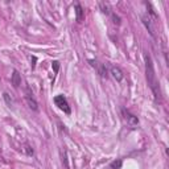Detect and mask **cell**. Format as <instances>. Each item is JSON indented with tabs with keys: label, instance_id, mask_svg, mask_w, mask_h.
Instances as JSON below:
<instances>
[{
	"label": "cell",
	"instance_id": "obj_1",
	"mask_svg": "<svg viewBox=\"0 0 169 169\" xmlns=\"http://www.w3.org/2000/svg\"><path fill=\"white\" fill-rule=\"evenodd\" d=\"M144 61H145V77H147V82L149 89L152 90L155 100L158 102L161 98V92H160V84H158L157 77H156L155 69H153V62L152 58L149 54H144Z\"/></svg>",
	"mask_w": 169,
	"mask_h": 169
},
{
	"label": "cell",
	"instance_id": "obj_2",
	"mask_svg": "<svg viewBox=\"0 0 169 169\" xmlns=\"http://www.w3.org/2000/svg\"><path fill=\"white\" fill-rule=\"evenodd\" d=\"M53 102H54V104L57 106V107L60 108L61 111H63L65 114H67V115H69V114L71 112L70 106H69V103H67V99H66V98L63 97L62 94L55 95L54 99H53Z\"/></svg>",
	"mask_w": 169,
	"mask_h": 169
},
{
	"label": "cell",
	"instance_id": "obj_3",
	"mask_svg": "<svg viewBox=\"0 0 169 169\" xmlns=\"http://www.w3.org/2000/svg\"><path fill=\"white\" fill-rule=\"evenodd\" d=\"M25 100L26 103H28L29 108L33 111H38V103H37V100L34 99L33 94L31 92V90H29V87H26V92H25Z\"/></svg>",
	"mask_w": 169,
	"mask_h": 169
},
{
	"label": "cell",
	"instance_id": "obj_4",
	"mask_svg": "<svg viewBox=\"0 0 169 169\" xmlns=\"http://www.w3.org/2000/svg\"><path fill=\"white\" fill-rule=\"evenodd\" d=\"M110 74L112 75V78L115 79L116 82H121L124 79V73L121 71V69L119 66H111L110 67Z\"/></svg>",
	"mask_w": 169,
	"mask_h": 169
},
{
	"label": "cell",
	"instance_id": "obj_5",
	"mask_svg": "<svg viewBox=\"0 0 169 169\" xmlns=\"http://www.w3.org/2000/svg\"><path fill=\"white\" fill-rule=\"evenodd\" d=\"M123 114H124V118H126L127 123H128L131 127H135V126H137V124H139V119H137L136 115L128 112L127 110H123Z\"/></svg>",
	"mask_w": 169,
	"mask_h": 169
},
{
	"label": "cell",
	"instance_id": "obj_6",
	"mask_svg": "<svg viewBox=\"0 0 169 169\" xmlns=\"http://www.w3.org/2000/svg\"><path fill=\"white\" fill-rule=\"evenodd\" d=\"M11 82H12L13 87H18L21 84V75L18 74L17 70H13L12 75H11Z\"/></svg>",
	"mask_w": 169,
	"mask_h": 169
},
{
	"label": "cell",
	"instance_id": "obj_7",
	"mask_svg": "<svg viewBox=\"0 0 169 169\" xmlns=\"http://www.w3.org/2000/svg\"><path fill=\"white\" fill-rule=\"evenodd\" d=\"M75 18H77V21L78 23H82L83 21V18H84V11H83V8L81 7V4H75Z\"/></svg>",
	"mask_w": 169,
	"mask_h": 169
},
{
	"label": "cell",
	"instance_id": "obj_8",
	"mask_svg": "<svg viewBox=\"0 0 169 169\" xmlns=\"http://www.w3.org/2000/svg\"><path fill=\"white\" fill-rule=\"evenodd\" d=\"M141 21H143V24L145 25V28L148 29V32L151 33V36H155V31H153V28H152V21H151V17L149 16H143L141 17Z\"/></svg>",
	"mask_w": 169,
	"mask_h": 169
},
{
	"label": "cell",
	"instance_id": "obj_9",
	"mask_svg": "<svg viewBox=\"0 0 169 169\" xmlns=\"http://www.w3.org/2000/svg\"><path fill=\"white\" fill-rule=\"evenodd\" d=\"M97 70H98V73H99V75L102 77V78H107L108 77V70H107V67H106L104 63H99L98 67H97Z\"/></svg>",
	"mask_w": 169,
	"mask_h": 169
},
{
	"label": "cell",
	"instance_id": "obj_10",
	"mask_svg": "<svg viewBox=\"0 0 169 169\" xmlns=\"http://www.w3.org/2000/svg\"><path fill=\"white\" fill-rule=\"evenodd\" d=\"M121 164H123L121 158H118V160H114L112 163L110 164V168L111 169H120L121 168Z\"/></svg>",
	"mask_w": 169,
	"mask_h": 169
},
{
	"label": "cell",
	"instance_id": "obj_11",
	"mask_svg": "<svg viewBox=\"0 0 169 169\" xmlns=\"http://www.w3.org/2000/svg\"><path fill=\"white\" fill-rule=\"evenodd\" d=\"M99 7H100V9H102L103 13L111 15V9H110V7H108V4H106V3H99Z\"/></svg>",
	"mask_w": 169,
	"mask_h": 169
},
{
	"label": "cell",
	"instance_id": "obj_12",
	"mask_svg": "<svg viewBox=\"0 0 169 169\" xmlns=\"http://www.w3.org/2000/svg\"><path fill=\"white\" fill-rule=\"evenodd\" d=\"M3 98H4V100H5V103H7L8 106H13V98L11 97L9 94H8V92H4V94H3Z\"/></svg>",
	"mask_w": 169,
	"mask_h": 169
},
{
	"label": "cell",
	"instance_id": "obj_13",
	"mask_svg": "<svg viewBox=\"0 0 169 169\" xmlns=\"http://www.w3.org/2000/svg\"><path fill=\"white\" fill-rule=\"evenodd\" d=\"M23 151H24V152H25L28 156H33V155H34V151H33V148H32L29 144H25V145H24Z\"/></svg>",
	"mask_w": 169,
	"mask_h": 169
},
{
	"label": "cell",
	"instance_id": "obj_14",
	"mask_svg": "<svg viewBox=\"0 0 169 169\" xmlns=\"http://www.w3.org/2000/svg\"><path fill=\"white\" fill-rule=\"evenodd\" d=\"M111 18H112V21H114V24H116V25H120V17H119L118 15H115V13H112L111 12Z\"/></svg>",
	"mask_w": 169,
	"mask_h": 169
},
{
	"label": "cell",
	"instance_id": "obj_15",
	"mask_svg": "<svg viewBox=\"0 0 169 169\" xmlns=\"http://www.w3.org/2000/svg\"><path fill=\"white\" fill-rule=\"evenodd\" d=\"M61 155H62V163H63V165H65V168L67 169L69 168V164H67V158H66V151L65 149L61 151Z\"/></svg>",
	"mask_w": 169,
	"mask_h": 169
},
{
	"label": "cell",
	"instance_id": "obj_16",
	"mask_svg": "<svg viewBox=\"0 0 169 169\" xmlns=\"http://www.w3.org/2000/svg\"><path fill=\"white\" fill-rule=\"evenodd\" d=\"M52 67H53V70H54V73H58V70H60V62H58V61H53Z\"/></svg>",
	"mask_w": 169,
	"mask_h": 169
}]
</instances>
